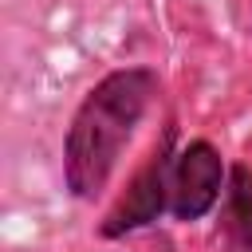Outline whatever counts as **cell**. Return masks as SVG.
Here are the masks:
<instances>
[{"mask_svg":"<svg viewBox=\"0 0 252 252\" xmlns=\"http://www.w3.org/2000/svg\"><path fill=\"white\" fill-rule=\"evenodd\" d=\"M154 94H158V75L150 67L110 71L87 91L63 142V177L79 201H94L106 189Z\"/></svg>","mask_w":252,"mask_h":252,"instance_id":"obj_1","label":"cell"},{"mask_svg":"<svg viewBox=\"0 0 252 252\" xmlns=\"http://www.w3.org/2000/svg\"><path fill=\"white\" fill-rule=\"evenodd\" d=\"M169 142H173V130H165L161 146L154 150V158L138 169V177L130 181V189L122 193V201L106 213L102 220V236H126L142 224H154L165 209H169V181H173V154H169Z\"/></svg>","mask_w":252,"mask_h":252,"instance_id":"obj_2","label":"cell"},{"mask_svg":"<svg viewBox=\"0 0 252 252\" xmlns=\"http://www.w3.org/2000/svg\"><path fill=\"white\" fill-rule=\"evenodd\" d=\"M224 189V161L213 142L197 138L173 158V181H169V213L177 220H201Z\"/></svg>","mask_w":252,"mask_h":252,"instance_id":"obj_3","label":"cell"},{"mask_svg":"<svg viewBox=\"0 0 252 252\" xmlns=\"http://www.w3.org/2000/svg\"><path fill=\"white\" fill-rule=\"evenodd\" d=\"M224 236L232 252H252V169L232 165L224 197Z\"/></svg>","mask_w":252,"mask_h":252,"instance_id":"obj_4","label":"cell"}]
</instances>
